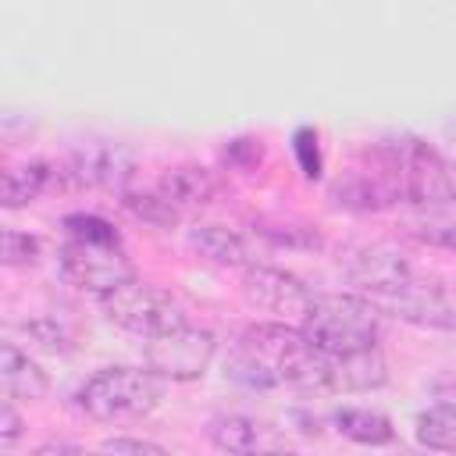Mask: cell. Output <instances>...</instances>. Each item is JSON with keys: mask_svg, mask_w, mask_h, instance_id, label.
I'll use <instances>...</instances> for the list:
<instances>
[{"mask_svg": "<svg viewBox=\"0 0 456 456\" xmlns=\"http://www.w3.org/2000/svg\"><path fill=\"white\" fill-rule=\"evenodd\" d=\"M21 331L32 338V346H39L46 353H68L71 349V335L57 321H50V317H36V321L21 324Z\"/></svg>", "mask_w": 456, "mask_h": 456, "instance_id": "603a6c76", "label": "cell"}, {"mask_svg": "<svg viewBox=\"0 0 456 456\" xmlns=\"http://www.w3.org/2000/svg\"><path fill=\"white\" fill-rule=\"evenodd\" d=\"M32 456H100V452H89L71 442H43L39 449H32Z\"/></svg>", "mask_w": 456, "mask_h": 456, "instance_id": "f1b7e54d", "label": "cell"}, {"mask_svg": "<svg viewBox=\"0 0 456 456\" xmlns=\"http://www.w3.org/2000/svg\"><path fill=\"white\" fill-rule=\"evenodd\" d=\"M96 452H100V456H167V449H164V445L146 442V438H125V435L107 438Z\"/></svg>", "mask_w": 456, "mask_h": 456, "instance_id": "484cf974", "label": "cell"}, {"mask_svg": "<svg viewBox=\"0 0 456 456\" xmlns=\"http://www.w3.org/2000/svg\"><path fill=\"white\" fill-rule=\"evenodd\" d=\"M417 442L428 452L456 456V403H435L417 417Z\"/></svg>", "mask_w": 456, "mask_h": 456, "instance_id": "d6986e66", "label": "cell"}, {"mask_svg": "<svg viewBox=\"0 0 456 456\" xmlns=\"http://www.w3.org/2000/svg\"><path fill=\"white\" fill-rule=\"evenodd\" d=\"M417 235L431 246H442V249H456V207L445 203V207H435V214H428L424 221H417Z\"/></svg>", "mask_w": 456, "mask_h": 456, "instance_id": "44dd1931", "label": "cell"}, {"mask_svg": "<svg viewBox=\"0 0 456 456\" xmlns=\"http://www.w3.org/2000/svg\"><path fill=\"white\" fill-rule=\"evenodd\" d=\"M292 150H296L299 171H303L306 178H321V146H317V132L303 125V128L292 135Z\"/></svg>", "mask_w": 456, "mask_h": 456, "instance_id": "d4e9b609", "label": "cell"}, {"mask_svg": "<svg viewBox=\"0 0 456 456\" xmlns=\"http://www.w3.org/2000/svg\"><path fill=\"white\" fill-rule=\"evenodd\" d=\"M335 428H338V435H346L349 442H360V445H388L395 438L392 420L381 410H370V406L335 410Z\"/></svg>", "mask_w": 456, "mask_h": 456, "instance_id": "ac0fdd59", "label": "cell"}, {"mask_svg": "<svg viewBox=\"0 0 456 456\" xmlns=\"http://www.w3.org/2000/svg\"><path fill=\"white\" fill-rule=\"evenodd\" d=\"M0 385L7 399H25V403L43 399L50 392L46 370L28 353H21L14 342H0Z\"/></svg>", "mask_w": 456, "mask_h": 456, "instance_id": "4fadbf2b", "label": "cell"}, {"mask_svg": "<svg viewBox=\"0 0 456 456\" xmlns=\"http://www.w3.org/2000/svg\"><path fill=\"white\" fill-rule=\"evenodd\" d=\"M217 353V342L207 328H171L164 335L146 338V370H153L160 381H196L207 374L210 360Z\"/></svg>", "mask_w": 456, "mask_h": 456, "instance_id": "8992f818", "label": "cell"}, {"mask_svg": "<svg viewBox=\"0 0 456 456\" xmlns=\"http://www.w3.org/2000/svg\"><path fill=\"white\" fill-rule=\"evenodd\" d=\"M299 328L321 353H349L378 346L381 310L360 292H317Z\"/></svg>", "mask_w": 456, "mask_h": 456, "instance_id": "3957f363", "label": "cell"}, {"mask_svg": "<svg viewBox=\"0 0 456 456\" xmlns=\"http://www.w3.org/2000/svg\"><path fill=\"white\" fill-rule=\"evenodd\" d=\"M228 374L246 388L324 392L328 356L303 335L299 324L264 321L239 335L228 356Z\"/></svg>", "mask_w": 456, "mask_h": 456, "instance_id": "6da1fadb", "label": "cell"}, {"mask_svg": "<svg viewBox=\"0 0 456 456\" xmlns=\"http://www.w3.org/2000/svg\"><path fill=\"white\" fill-rule=\"evenodd\" d=\"M242 296L256 310H267V314H278V317H296L303 324L317 292L303 278H296L292 271H281V267H271V264H249L242 271Z\"/></svg>", "mask_w": 456, "mask_h": 456, "instance_id": "9c48e42d", "label": "cell"}, {"mask_svg": "<svg viewBox=\"0 0 456 456\" xmlns=\"http://www.w3.org/2000/svg\"><path fill=\"white\" fill-rule=\"evenodd\" d=\"M18 435H21V417L14 413L11 399H4V406H0V442H4V449H7V445H14V442H18Z\"/></svg>", "mask_w": 456, "mask_h": 456, "instance_id": "83f0119b", "label": "cell"}, {"mask_svg": "<svg viewBox=\"0 0 456 456\" xmlns=\"http://www.w3.org/2000/svg\"><path fill=\"white\" fill-rule=\"evenodd\" d=\"M260 157H264L260 139H232V142L224 146V160H228L232 167H242V171H253V167L260 164Z\"/></svg>", "mask_w": 456, "mask_h": 456, "instance_id": "4316f807", "label": "cell"}, {"mask_svg": "<svg viewBox=\"0 0 456 456\" xmlns=\"http://www.w3.org/2000/svg\"><path fill=\"white\" fill-rule=\"evenodd\" d=\"M103 317L132 335H142V338H153V335H164L171 328H182L185 324V314H182V303L153 285V281H142V278H132L125 285H118L114 292L100 296L96 299Z\"/></svg>", "mask_w": 456, "mask_h": 456, "instance_id": "5b68a950", "label": "cell"}, {"mask_svg": "<svg viewBox=\"0 0 456 456\" xmlns=\"http://www.w3.org/2000/svg\"><path fill=\"white\" fill-rule=\"evenodd\" d=\"M189 249L200 253L207 264H217V267H242L246 271L253 264L246 242L235 232L221 228V224H196V228H189Z\"/></svg>", "mask_w": 456, "mask_h": 456, "instance_id": "e0dca14e", "label": "cell"}, {"mask_svg": "<svg viewBox=\"0 0 456 456\" xmlns=\"http://www.w3.org/2000/svg\"><path fill=\"white\" fill-rule=\"evenodd\" d=\"M160 378L142 367H103L78 388L75 403L89 420L125 424L146 417L160 403Z\"/></svg>", "mask_w": 456, "mask_h": 456, "instance_id": "277c9868", "label": "cell"}, {"mask_svg": "<svg viewBox=\"0 0 456 456\" xmlns=\"http://www.w3.org/2000/svg\"><path fill=\"white\" fill-rule=\"evenodd\" d=\"M64 175L53 164H46V160H28V164H18V167H7L4 171V182H0V203L7 210L28 207V203H36Z\"/></svg>", "mask_w": 456, "mask_h": 456, "instance_id": "5bb4252c", "label": "cell"}, {"mask_svg": "<svg viewBox=\"0 0 456 456\" xmlns=\"http://www.w3.org/2000/svg\"><path fill=\"white\" fill-rule=\"evenodd\" d=\"M64 182L78 189H118L125 192L135 178V153L114 139H89L71 150L64 164Z\"/></svg>", "mask_w": 456, "mask_h": 456, "instance_id": "ba28073f", "label": "cell"}, {"mask_svg": "<svg viewBox=\"0 0 456 456\" xmlns=\"http://www.w3.org/2000/svg\"><path fill=\"white\" fill-rule=\"evenodd\" d=\"M43 253V239L28 235V232H18V228H7L4 232V264H36Z\"/></svg>", "mask_w": 456, "mask_h": 456, "instance_id": "cb8c5ba5", "label": "cell"}, {"mask_svg": "<svg viewBox=\"0 0 456 456\" xmlns=\"http://www.w3.org/2000/svg\"><path fill=\"white\" fill-rule=\"evenodd\" d=\"M207 438L228 456H264V428L242 413H217L207 424Z\"/></svg>", "mask_w": 456, "mask_h": 456, "instance_id": "2e32d148", "label": "cell"}, {"mask_svg": "<svg viewBox=\"0 0 456 456\" xmlns=\"http://www.w3.org/2000/svg\"><path fill=\"white\" fill-rule=\"evenodd\" d=\"M64 232L68 239H78V242H121L118 228L96 214H71L64 217Z\"/></svg>", "mask_w": 456, "mask_h": 456, "instance_id": "7402d4cb", "label": "cell"}, {"mask_svg": "<svg viewBox=\"0 0 456 456\" xmlns=\"http://www.w3.org/2000/svg\"><path fill=\"white\" fill-rule=\"evenodd\" d=\"M61 271H64V278L71 285L93 292L96 299L135 278V267H132L128 253L121 249V242H78V239H68L61 246Z\"/></svg>", "mask_w": 456, "mask_h": 456, "instance_id": "52a82bcc", "label": "cell"}, {"mask_svg": "<svg viewBox=\"0 0 456 456\" xmlns=\"http://www.w3.org/2000/svg\"><path fill=\"white\" fill-rule=\"evenodd\" d=\"M121 203H125L128 214H135L139 221L157 224V228H171V224H178V217H182V210H178L160 189H125V192H121Z\"/></svg>", "mask_w": 456, "mask_h": 456, "instance_id": "ffe728a7", "label": "cell"}, {"mask_svg": "<svg viewBox=\"0 0 456 456\" xmlns=\"http://www.w3.org/2000/svg\"><path fill=\"white\" fill-rule=\"evenodd\" d=\"M157 189H160L178 210H185V207H207V203H214V196H217V178H214V171H207V167H200V164H178V167H171V171L157 182Z\"/></svg>", "mask_w": 456, "mask_h": 456, "instance_id": "9a60e30c", "label": "cell"}, {"mask_svg": "<svg viewBox=\"0 0 456 456\" xmlns=\"http://www.w3.org/2000/svg\"><path fill=\"white\" fill-rule=\"evenodd\" d=\"M381 306L388 314H395L399 321H410L420 328H438V331H456V285L452 281L417 274L403 292H395Z\"/></svg>", "mask_w": 456, "mask_h": 456, "instance_id": "8fae6325", "label": "cell"}, {"mask_svg": "<svg viewBox=\"0 0 456 456\" xmlns=\"http://www.w3.org/2000/svg\"><path fill=\"white\" fill-rule=\"evenodd\" d=\"M370 160L385 171L395 196L413 207H445L456 203V171L452 164L417 135H392L370 150Z\"/></svg>", "mask_w": 456, "mask_h": 456, "instance_id": "7a4b0ae2", "label": "cell"}, {"mask_svg": "<svg viewBox=\"0 0 456 456\" xmlns=\"http://www.w3.org/2000/svg\"><path fill=\"white\" fill-rule=\"evenodd\" d=\"M264 456H303V452H289V449H271V452H264Z\"/></svg>", "mask_w": 456, "mask_h": 456, "instance_id": "f546056e", "label": "cell"}, {"mask_svg": "<svg viewBox=\"0 0 456 456\" xmlns=\"http://www.w3.org/2000/svg\"><path fill=\"white\" fill-rule=\"evenodd\" d=\"M385 381H388V363L381 346H363L328 356V388L335 392H370L381 388Z\"/></svg>", "mask_w": 456, "mask_h": 456, "instance_id": "7c38bea8", "label": "cell"}, {"mask_svg": "<svg viewBox=\"0 0 456 456\" xmlns=\"http://www.w3.org/2000/svg\"><path fill=\"white\" fill-rule=\"evenodd\" d=\"M346 274L360 289V296H367L374 306H381L385 299H392L395 292H403L417 278L410 260L392 246H360V249H353L349 260H346Z\"/></svg>", "mask_w": 456, "mask_h": 456, "instance_id": "30bf717a", "label": "cell"}, {"mask_svg": "<svg viewBox=\"0 0 456 456\" xmlns=\"http://www.w3.org/2000/svg\"><path fill=\"white\" fill-rule=\"evenodd\" d=\"M395 456H424V452H410V449H399Z\"/></svg>", "mask_w": 456, "mask_h": 456, "instance_id": "4dcf8cb0", "label": "cell"}]
</instances>
